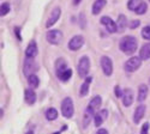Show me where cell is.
<instances>
[{"instance_id": "obj_14", "label": "cell", "mask_w": 150, "mask_h": 134, "mask_svg": "<svg viewBox=\"0 0 150 134\" xmlns=\"http://www.w3.org/2000/svg\"><path fill=\"white\" fill-rule=\"evenodd\" d=\"M133 103V91L131 89H125L122 91V104L125 107H130Z\"/></svg>"}, {"instance_id": "obj_37", "label": "cell", "mask_w": 150, "mask_h": 134, "mask_svg": "<svg viewBox=\"0 0 150 134\" xmlns=\"http://www.w3.org/2000/svg\"><path fill=\"white\" fill-rule=\"evenodd\" d=\"M81 1H82V0H73V5H79L81 4Z\"/></svg>"}, {"instance_id": "obj_36", "label": "cell", "mask_w": 150, "mask_h": 134, "mask_svg": "<svg viewBox=\"0 0 150 134\" xmlns=\"http://www.w3.org/2000/svg\"><path fill=\"white\" fill-rule=\"evenodd\" d=\"M96 134H108V130L105 129V128H100V129L96 132Z\"/></svg>"}, {"instance_id": "obj_17", "label": "cell", "mask_w": 150, "mask_h": 134, "mask_svg": "<svg viewBox=\"0 0 150 134\" xmlns=\"http://www.w3.org/2000/svg\"><path fill=\"white\" fill-rule=\"evenodd\" d=\"M93 81V77L91 76H88L86 78H84V83L82 84L81 86V90H79V95L81 97H84L89 93V86H90V83Z\"/></svg>"}, {"instance_id": "obj_38", "label": "cell", "mask_w": 150, "mask_h": 134, "mask_svg": "<svg viewBox=\"0 0 150 134\" xmlns=\"http://www.w3.org/2000/svg\"><path fill=\"white\" fill-rule=\"evenodd\" d=\"M25 134H34V132H33V130H28Z\"/></svg>"}, {"instance_id": "obj_31", "label": "cell", "mask_w": 150, "mask_h": 134, "mask_svg": "<svg viewBox=\"0 0 150 134\" xmlns=\"http://www.w3.org/2000/svg\"><path fill=\"white\" fill-rule=\"evenodd\" d=\"M141 25V22L138 20V19H132L130 23H129V28L131 29V30H134V29H137Z\"/></svg>"}, {"instance_id": "obj_20", "label": "cell", "mask_w": 150, "mask_h": 134, "mask_svg": "<svg viewBox=\"0 0 150 134\" xmlns=\"http://www.w3.org/2000/svg\"><path fill=\"white\" fill-rule=\"evenodd\" d=\"M129 25L127 23V18L125 15H119L118 17V20H117V27H118V32L120 31H124L125 29H126V27Z\"/></svg>"}, {"instance_id": "obj_40", "label": "cell", "mask_w": 150, "mask_h": 134, "mask_svg": "<svg viewBox=\"0 0 150 134\" xmlns=\"http://www.w3.org/2000/svg\"><path fill=\"white\" fill-rule=\"evenodd\" d=\"M149 1H150V0H149Z\"/></svg>"}, {"instance_id": "obj_6", "label": "cell", "mask_w": 150, "mask_h": 134, "mask_svg": "<svg viewBox=\"0 0 150 134\" xmlns=\"http://www.w3.org/2000/svg\"><path fill=\"white\" fill-rule=\"evenodd\" d=\"M37 71V65L35 62L34 58H27L24 60V68H23V73L25 77H29L30 74L35 73Z\"/></svg>"}, {"instance_id": "obj_26", "label": "cell", "mask_w": 150, "mask_h": 134, "mask_svg": "<svg viewBox=\"0 0 150 134\" xmlns=\"http://www.w3.org/2000/svg\"><path fill=\"white\" fill-rule=\"evenodd\" d=\"M142 3H143V0H129V3H127V8H129L130 11H136Z\"/></svg>"}, {"instance_id": "obj_32", "label": "cell", "mask_w": 150, "mask_h": 134, "mask_svg": "<svg viewBox=\"0 0 150 134\" xmlns=\"http://www.w3.org/2000/svg\"><path fill=\"white\" fill-rule=\"evenodd\" d=\"M149 122H145L143 126H142V129H141V134H148V130H149Z\"/></svg>"}, {"instance_id": "obj_16", "label": "cell", "mask_w": 150, "mask_h": 134, "mask_svg": "<svg viewBox=\"0 0 150 134\" xmlns=\"http://www.w3.org/2000/svg\"><path fill=\"white\" fill-rule=\"evenodd\" d=\"M24 100H25V102H27L29 105L35 104V102H36V93H35V91L33 90V88L25 89V91H24Z\"/></svg>"}, {"instance_id": "obj_23", "label": "cell", "mask_w": 150, "mask_h": 134, "mask_svg": "<svg viewBox=\"0 0 150 134\" xmlns=\"http://www.w3.org/2000/svg\"><path fill=\"white\" fill-rule=\"evenodd\" d=\"M101 104H102V98H101V96H95L94 98L89 102V108H91L95 112V110H97V109L101 107Z\"/></svg>"}, {"instance_id": "obj_18", "label": "cell", "mask_w": 150, "mask_h": 134, "mask_svg": "<svg viewBox=\"0 0 150 134\" xmlns=\"http://www.w3.org/2000/svg\"><path fill=\"white\" fill-rule=\"evenodd\" d=\"M106 4H107V0H96V1L93 4V10H91L93 15L96 16V15L101 13V11L106 6Z\"/></svg>"}, {"instance_id": "obj_19", "label": "cell", "mask_w": 150, "mask_h": 134, "mask_svg": "<svg viewBox=\"0 0 150 134\" xmlns=\"http://www.w3.org/2000/svg\"><path fill=\"white\" fill-rule=\"evenodd\" d=\"M37 44L35 41H31L28 47H27V49H25V56L27 58H35L37 55Z\"/></svg>"}, {"instance_id": "obj_1", "label": "cell", "mask_w": 150, "mask_h": 134, "mask_svg": "<svg viewBox=\"0 0 150 134\" xmlns=\"http://www.w3.org/2000/svg\"><path fill=\"white\" fill-rule=\"evenodd\" d=\"M119 48L120 51L127 55L133 54L137 48H138V41L133 36H124V37L119 41Z\"/></svg>"}, {"instance_id": "obj_2", "label": "cell", "mask_w": 150, "mask_h": 134, "mask_svg": "<svg viewBox=\"0 0 150 134\" xmlns=\"http://www.w3.org/2000/svg\"><path fill=\"white\" fill-rule=\"evenodd\" d=\"M74 113V105L70 97H65L61 102V114L66 119H71Z\"/></svg>"}, {"instance_id": "obj_9", "label": "cell", "mask_w": 150, "mask_h": 134, "mask_svg": "<svg viewBox=\"0 0 150 134\" xmlns=\"http://www.w3.org/2000/svg\"><path fill=\"white\" fill-rule=\"evenodd\" d=\"M100 23H101L102 25L107 29L108 32H110V34L118 32L117 23H115L113 19H112L110 17H108V16H103V17H101V19H100Z\"/></svg>"}, {"instance_id": "obj_28", "label": "cell", "mask_w": 150, "mask_h": 134, "mask_svg": "<svg viewBox=\"0 0 150 134\" xmlns=\"http://www.w3.org/2000/svg\"><path fill=\"white\" fill-rule=\"evenodd\" d=\"M71 77H72V69H71V68H67V69L59 77V79H60L61 81H69Z\"/></svg>"}, {"instance_id": "obj_35", "label": "cell", "mask_w": 150, "mask_h": 134, "mask_svg": "<svg viewBox=\"0 0 150 134\" xmlns=\"http://www.w3.org/2000/svg\"><path fill=\"white\" fill-rule=\"evenodd\" d=\"M84 27H85V17H84V15L82 13V15H81V28L84 29Z\"/></svg>"}, {"instance_id": "obj_3", "label": "cell", "mask_w": 150, "mask_h": 134, "mask_svg": "<svg viewBox=\"0 0 150 134\" xmlns=\"http://www.w3.org/2000/svg\"><path fill=\"white\" fill-rule=\"evenodd\" d=\"M78 76L79 78H86L88 77V73L90 71V60L88 56H82L79 62H78Z\"/></svg>"}, {"instance_id": "obj_25", "label": "cell", "mask_w": 150, "mask_h": 134, "mask_svg": "<svg viewBox=\"0 0 150 134\" xmlns=\"http://www.w3.org/2000/svg\"><path fill=\"white\" fill-rule=\"evenodd\" d=\"M57 117H58V110L55 108H49L46 112V119L48 121H54L57 120Z\"/></svg>"}, {"instance_id": "obj_33", "label": "cell", "mask_w": 150, "mask_h": 134, "mask_svg": "<svg viewBox=\"0 0 150 134\" xmlns=\"http://www.w3.org/2000/svg\"><path fill=\"white\" fill-rule=\"evenodd\" d=\"M15 34H16V36H17L18 41H22V40H23V39H22V35H21V27H16V28H15Z\"/></svg>"}, {"instance_id": "obj_4", "label": "cell", "mask_w": 150, "mask_h": 134, "mask_svg": "<svg viewBox=\"0 0 150 134\" xmlns=\"http://www.w3.org/2000/svg\"><path fill=\"white\" fill-rule=\"evenodd\" d=\"M142 61L143 60L141 59V56H132V58H130L127 60L126 62H125L124 68L129 73H133L137 69H139V67L142 66Z\"/></svg>"}, {"instance_id": "obj_34", "label": "cell", "mask_w": 150, "mask_h": 134, "mask_svg": "<svg viewBox=\"0 0 150 134\" xmlns=\"http://www.w3.org/2000/svg\"><path fill=\"white\" fill-rule=\"evenodd\" d=\"M115 96L117 97H122V91H120V88L118 86V85L115 86Z\"/></svg>"}, {"instance_id": "obj_15", "label": "cell", "mask_w": 150, "mask_h": 134, "mask_svg": "<svg viewBox=\"0 0 150 134\" xmlns=\"http://www.w3.org/2000/svg\"><path fill=\"white\" fill-rule=\"evenodd\" d=\"M94 116H95V112L91 108L86 107L85 112H84V115H83V127L84 128H86L89 126V123L91 122V120L94 119Z\"/></svg>"}, {"instance_id": "obj_11", "label": "cell", "mask_w": 150, "mask_h": 134, "mask_svg": "<svg viewBox=\"0 0 150 134\" xmlns=\"http://www.w3.org/2000/svg\"><path fill=\"white\" fill-rule=\"evenodd\" d=\"M108 117V110L107 109H101V110H98L95 116H94V122H95V126L96 127H100L102 123H103V121H106Z\"/></svg>"}, {"instance_id": "obj_30", "label": "cell", "mask_w": 150, "mask_h": 134, "mask_svg": "<svg viewBox=\"0 0 150 134\" xmlns=\"http://www.w3.org/2000/svg\"><path fill=\"white\" fill-rule=\"evenodd\" d=\"M142 37L144 39V40H146V41H150V27L149 25H146V27H144L143 29H142Z\"/></svg>"}, {"instance_id": "obj_10", "label": "cell", "mask_w": 150, "mask_h": 134, "mask_svg": "<svg viewBox=\"0 0 150 134\" xmlns=\"http://www.w3.org/2000/svg\"><path fill=\"white\" fill-rule=\"evenodd\" d=\"M60 15H61V8L60 7H54L53 11L51 12V15H49L48 19H47V23H46V28L49 29V28H52L54 24L59 20L60 18Z\"/></svg>"}, {"instance_id": "obj_7", "label": "cell", "mask_w": 150, "mask_h": 134, "mask_svg": "<svg viewBox=\"0 0 150 134\" xmlns=\"http://www.w3.org/2000/svg\"><path fill=\"white\" fill-rule=\"evenodd\" d=\"M83 44H84V37L82 35H76L69 41L67 47L71 52H77L83 47Z\"/></svg>"}, {"instance_id": "obj_13", "label": "cell", "mask_w": 150, "mask_h": 134, "mask_svg": "<svg viewBox=\"0 0 150 134\" xmlns=\"http://www.w3.org/2000/svg\"><path fill=\"white\" fill-rule=\"evenodd\" d=\"M69 68L67 66V62H66V60H64L62 58H59L57 60V62H55V71H57V77L59 78L62 73H64L66 69Z\"/></svg>"}, {"instance_id": "obj_21", "label": "cell", "mask_w": 150, "mask_h": 134, "mask_svg": "<svg viewBox=\"0 0 150 134\" xmlns=\"http://www.w3.org/2000/svg\"><path fill=\"white\" fill-rule=\"evenodd\" d=\"M139 56L142 60H149L150 59V42L142 46L139 49Z\"/></svg>"}, {"instance_id": "obj_5", "label": "cell", "mask_w": 150, "mask_h": 134, "mask_svg": "<svg viewBox=\"0 0 150 134\" xmlns=\"http://www.w3.org/2000/svg\"><path fill=\"white\" fill-rule=\"evenodd\" d=\"M46 37H47V41L53 44V46H58L61 43L62 39H64V35H62V32L58 29H54V30H49L46 35Z\"/></svg>"}, {"instance_id": "obj_8", "label": "cell", "mask_w": 150, "mask_h": 134, "mask_svg": "<svg viewBox=\"0 0 150 134\" xmlns=\"http://www.w3.org/2000/svg\"><path fill=\"white\" fill-rule=\"evenodd\" d=\"M100 64H101V67H102V71L105 73L106 77H110L112 73H113V62L109 56L107 55H103L100 60Z\"/></svg>"}, {"instance_id": "obj_12", "label": "cell", "mask_w": 150, "mask_h": 134, "mask_svg": "<svg viewBox=\"0 0 150 134\" xmlns=\"http://www.w3.org/2000/svg\"><path fill=\"white\" fill-rule=\"evenodd\" d=\"M145 105L144 104H139L138 107L136 108V110L133 113V122L134 123H139L141 122V120L144 117L145 115Z\"/></svg>"}, {"instance_id": "obj_22", "label": "cell", "mask_w": 150, "mask_h": 134, "mask_svg": "<svg viewBox=\"0 0 150 134\" xmlns=\"http://www.w3.org/2000/svg\"><path fill=\"white\" fill-rule=\"evenodd\" d=\"M148 86L145 84H142V85H139V88H138V102L139 103H142V102H144L145 101V98H146V96H148Z\"/></svg>"}, {"instance_id": "obj_27", "label": "cell", "mask_w": 150, "mask_h": 134, "mask_svg": "<svg viewBox=\"0 0 150 134\" xmlns=\"http://www.w3.org/2000/svg\"><path fill=\"white\" fill-rule=\"evenodd\" d=\"M146 11H148V4H146L145 1H143L134 12H136V15L142 16V15H145V13H146Z\"/></svg>"}, {"instance_id": "obj_39", "label": "cell", "mask_w": 150, "mask_h": 134, "mask_svg": "<svg viewBox=\"0 0 150 134\" xmlns=\"http://www.w3.org/2000/svg\"><path fill=\"white\" fill-rule=\"evenodd\" d=\"M149 83H150V78H149Z\"/></svg>"}, {"instance_id": "obj_29", "label": "cell", "mask_w": 150, "mask_h": 134, "mask_svg": "<svg viewBox=\"0 0 150 134\" xmlns=\"http://www.w3.org/2000/svg\"><path fill=\"white\" fill-rule=\"evenodd\" d=\"M0 10H1V11H0V15H1V16H6L8 12H10V10H11V5L8 3H3Z\"/></svg>"}, {"instance_id": "obj_24", "label": "cell", "mask_w": 150, "mask_h": 134, "mask_svg": "<svg viewBox=\"0 0 150 134\" xmlns=\"http://www.w3.org/2000/svg\"><path fill=\"white\" fill-rule=\"evenodd\" d=\"M28 83H29V86L33 88V89H37L40 85V78L37 77L35 73H33V74H30L28 77Z\"/></svg>"}]
</instances>
